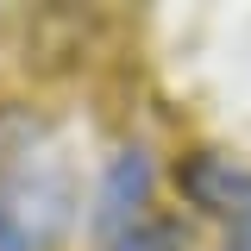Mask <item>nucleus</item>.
I'll return each mask as SVG.
<instances>
[{"instance_id": "1", "label": "nucleus", "mask_w": 251, "mask_h": 251, "mask_svg": "<svg viewBox=\"0 0 251 251\" xmlns=\"http://www.w3.org/2000/svg\"><path fill=\"white\" fill-rule=\"evenodd\" d=\"M75 182L57 157H19L0 176V251H50L69 226Z\"/></svg>"}, {"instance_id": "2", "label": "nucleus", "mask_w": 251, "mask_h": 251, "mask_svg": "<svg viewBox=\"0 0 251 251\" xmlns=\"http://www.w3.org/2000/svg\"><path fill=\"white\" fill-rule=\"evenodd\" d=\"M182 188L195 195V207L226 220V245L220 251H251V170L232 157H195L182 170Z\"/></svg>"}, {"instance_id": "3", "label": "nucleus", "mask_w": 251, "mask_h": 251, "mask_svg": "<svg viewBox=\"0 0 251 251\" xmlns=\"http://www.w3.org/2000/svg\"><path fill=\"white\" fill-rule=\"evenodd\" d=\"M145 195H151V163H145V151H120L113 163H107L100 195H94L100 226H126V220L145 207Z\"/></svg>"}, {"instance_id": "4", "label": "nucleus", "mask_w": 251, "mask_h": 251, "mask_svg": "<svg viewBox=\"0 0 251 251\" xmlns=\"http://www.w3.org/2000/svg\"><path fill=\"white\" fill-rule=\"evenodd\" d=\"M113 251H170V232H126Z\"/></svg>"}]
</instances>
